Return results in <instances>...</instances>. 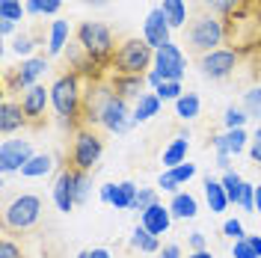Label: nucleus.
I'll return each mask as SVG.
<instances>
[{
    "label": "nucleus",
    "mask_w": 261,
    "mask_h": 258,
    "mask_svg": "<svg viewBox=\"0 0 261 258\" xmlns=\"http://www.w3.org/2000/svg\"><path fill=\"white\" fill-rule=\"evenodd\" d=\"M184 30H187V45H190V50L199 54V57L217 50V45L223 42V24L211 12H205V9H199V12H193V15L187 18Z\"/></svg>",
    "instance_id": "f257e3e1"
},
{
    "label": "nucleus",
    "mask_w": 261,
    "mask_h": 258,
    "mask_svg": "<svg viewBox=\"0 0 261 258\" xmlns=\"http://www.w3.org/2000/svg\"><path fill=\"white\" fill-rule=\"evenodd\" d=\"M151 63H154V50L146 39H128L113 54V65L119 74H143Z\"/></svg>",
    "instance_id": "f03ea898"
},
{
    "label": "nucleus",
    "mask_w": 261,
    "mask_h": 258,
    "mask_svg": "<svg viewBox=\"0 0 261 258\" xmlns=\"http://www.w3.org/2000/svg\"><path fill=\"white\" fill-rule=\"evenodd\" d=\"M77 42H81L83 50L95 63L107 60L113 54V33L107 30L104 24H98V21H83L81 27H77Z\"/></svg>",
    "instance_id": "7ed1b4c3"
},
{
    "label": "nucleus",
    "mask_w": 261,
    "mask_h": 258,
    "mask_svg": "<svg viewBox=\"0 0 261 258\" xmlns=\"http://www.w3.org/2000/svg\"><path fill=\"white\" fill-rule=\"evenodd\" d=\"M50 104L54 110L63 116V122H71L77 110H81V92H77V78L74 74H63L50 86Z\"/></svg>",
    "instance_id": "20e7f679"
},
{
    "label": "nucleus",
    "mask_w": 261,
    "mask_h": 258,
    "mask_svg": "<svg viewBox=\"0 0 261 258\" xmlns=\"http://www.w3.org/2000/svg\"><path fill=\"white\" fill-rule=\"evenodd\" d=\"M39 214H42V199L39 196H18L12 199L6 211H3V223L6 228H30L36 220H39Z\"/></svg>",
    "instance_id": "39448f33"
},
{
    "label": "nucleus",
    "mask_w": 261,
    "mask_h": 258,
    "mask_svg": "<svg viewBox=\"0 0 261 258\" xmlns=\"http://www.w3.org/2000/svg\"><path fill=\"white\" fill-rule=\"evenodd\" d=\"M101 125L110 131V134H128V131L137 125V119H134V110L128 107V101L113 95L110 101H107V107H104Z\"/></svg>",
    "instance_id": "423d86ee"
},
{
    "label": "nucleus",
    "mask_w": 261,
    "mask_h": 258,
    "mask_svg": "<svg viewBox=\"0 0 261 258\" xmlns=\"http://www.w3.org/2000/svg\"><path fill=\"white\" fill-rule=\"evenodd\" d=\"M234 65H238V54H234V50H226V48H217V50H211V54H205V57H199L202 74L211 78V81L228 78V74L234 71Z\"/></svg>",
    "instance_id": "0eeeda50"
},
{
    "label": "nucleus",
    "mask_w": 261,
    "mask_h": 258,
    "mask_svg": "<svg viewBox=\"0 0 261 258\" xmlns=\"http://www.w3.org/2000/svg\"><path fill=\"white\" fill-rule=\"evenodd\" d=\"M184 54L178 45H163L161 50H154V71L161 74L163 81H181L184 78Z\"/></svg>",
    "instance_id": "6e6552de"
},
{
    "label": "nucleus",
    "mask_w": 261,
    "mask_h": 258,
    "mask_svg": "<svg viewBox=\"0 0 261 258\" xmlns=\"http://www.w3.org/2000/svg\"><path fill=\"white\" fill-rule=\"evenodd\" d=\"M101 151H104V143L98 140L92 131H81L77 134V140H74V151H71V158H74V169H92L101 158Z\"/></svg>",
    "instance_id": "1a4fd4ad"
},
{
    "label": "nucleus",
    "mask_w": 261,
    "mask_h": 258,
    "mask_svg": "<svg viewBox=\"0 0 261 258\" xmlns=\"http://www.w3.org/2000/svg\"><path fill=\"white\" fill-rule=\"evenodd\" d=\"M33 158V148L27 140H6L0 145V169L3 172H21Z\"/></svg>",
    "instance_id": "9d476101"
},
{
    "label": "nucleus",
    "mask_w": 261,
    "mask_h": 258,
    "mask_svg": "<svg viewBox=\"0 0 261 258\" xmlns=\"http://www.w3.org/2000/svg\"><path fill=\"white\" fill-rule=\"evenodd\" d=\"M169 21H166V15H163V9L158 6V9H151L146 18V27H143V39H146L148 45L154 50H161L163 45H169Z\"/></svg>",
    "instance_id": "9b49d317"
},
{
    "label": "nucleus",
    "mask_w": 261,
    "mask_h": 258,
    "mask_svg": "<svg viewBox=\"0 0 261 258\" xmlns=\"http://www.w3.org/2000/svg\"><path fill=\"white\" fill-rule=\"evenodd\" d=\"M113 95H116L113 86H98V83H89V89H86V104H83L86 122H98V125H101L104 107H107V101H110Z\"/></svg>",
    "instance_id": "f8f14e48"
},
{
    "label": "nucleus",
    "mask_w": 261,
    "mask_h": 258,
    "mask_svg": "<svg viewBox=\"0 0 261 258\" xmlns=\"http://www.w3.org/2000/svg\"><path fill=\"white\" fill-rule=\"evenodd\" d=\"M74 172L77 169H63L60 178H57V184H54V202H57V208L63 211V214H68L77 205L74 202Z\"/></svg>",
    "instance_id": "ddd939ff"
},
{
    "label": "nucleus",
    "mask_w": 261,
    "mask_h": 258,
    "mask_svg": "<svg viewBox=\"0 0 261 258\" xmlns=\"http://www.w3.org/2000/svg\"><path fill=\"white\" fill-rule=\"evenodd\" d=\"M50 98V89L45 86H30V89H24V95H21V107H24V113L27 119H39V116H45V104H48Z\"/></svg>",
    "instance_id": "4468645a"
},
{
    "label": "nucleus",
    "mask_w": 261,
    "mask_h": 258,
    "mask_svg": "<svg viewBox=\"0 0 261 258\" xmlns=\"http://www.w3.org/2000/svg\"><path fill=\"white\" fill-rule=\"evenodd\" d=\"M169 220H172V211L163 208L161 202H154V205H151V208H148L146 214L140 217V223H143V226H146L148 231L154 235V238H161L163 231L169 228Z\"/></svg>",
    "instance_id": "2eb2a0df"
},
{
    "label": "nucleus",
    "mask_w": 261,
    "mask_h": 258,
    "mask_svg": "<svg viewBox=\"0 0 261 258\" xmlns=\"http://www.w3.org/2000/svg\"><path fill=\"white\" fill-rule=\"evenodd\" d=\"M24 122H27L24 107L15 104V101H3V107H0V131L3 134H12V131L24 128Z\"/></svg>",
    "instance_id": "dca6fc26"
},
{
    "label": "nucleus",
    "mask_w": 261,
    "mask_h": 258,
    "mask_svg": "<svg viewBox=\"0 0 261 258\" xmlns=\"http://www.w3.org/2000/svg\"><path fill=\"white\" fill-rule=\"evenodd\" d=\"M45 68H48L45 57H33V60H27V63H21V68L15 71V86H21V89L36 86V78H39Z\"/></svg>",
    "instance_id": "f3484780"
},
{
    "label": "nucleus",
    "mask_w": 261,
    "mask_h": 258,
    "mask_svg": "<svg viewBox=\"0 0 261 258\" xmlns=\"http://www.w3.org/2000/svg\"><path fill=\"white\" fill-rule=\"evenodd\" d=\"M143 83H146V78L143 74H116L113 81V92L119 98H140L143 95Z\"/></svg>",
    "instance_id": "a211bd4d"
},
{
    "label": "nucleus",
    "mask_w": 261,
    "mask_h": 258,
    "mask_svg": "<svg viewBox=\"0 0 261 258\" xmlns=\"http://www.w3.org/2000/svg\"><path fill=\"white\" fill-rule=\"evenodd\" d=\"M246 145V131L244 128H234V131H226L220 137H214V148L217 151H228V154H241Z\"/></svg>",
    "instance_id": "6ab92c4d"
},
{
    "label": "nucleus",
    "mask_w": 261,
    "mask_h": 258,
    "mask_svg": "<svg viewBox=\"0 0 261 258\" xmlns=\"http://www.w3.org/2000/svg\"><path fill=\"white\" fill-rule=\"evenodd\" d=\"M205 196H208V205H211L214 214H223L228 205V193L223 187V181H214V178H205Z\"/></svg>",
    "instance_id": "aec40b11"
},
{
    "label": "nucleus",
    "mask_w": 261,
    "mask_h": 258,
    "mask_svg": "<svg viewBox=\"0 0 261 258\" xmlns=\"http://www.w3.org/2000/svg\"><path fill=\"white\" fill-rule=\"evenodd\" d=\"M187 134H181L178 140H172V145L163 151V166L166 169H175V166H181V163H187Z\"/></svg>",
    "instance_id": "412c9836"
},
{
    "label": "nucleus",
    "mask_w": 261,
    "mask_h": 258,
    "mask_svg": "<svg viewBox=\"0 0 261 258\" xmlns=\"http://www.w3.org/2000/svg\"><path fill=\"white\" fill-rule=\"evenodd\" d=\"M158 110H161V98H158V92H143V95L137 98L134 119H137V122H148L151 116H158Z\"/></svg>",
    "instance_id": "4be33fe9"
},
{
    "label": "nucleus",
    "mask_w": 261,
    "mask_h": 258,
    "mask_svg": "<svg viewBox=\"0 0 261 258\" xmlns=\"http://www.w3.org/2000/svg\"><path fill=\"white\" fill-rule=\"evenodd\" d=\"M169 211H172V217H178V220H193L196 214H199V208H196V199L190 193H175V199H172Z\"/></svg>",
    "instance_id": "5701e85b"
},
{
    "label": "nucleus",
    "mask_w": 261,
    "mask_h": 258,
    "mask_svg": "<svg viewBox=\"0 0 261 258\" xmlns=\"http://www.w3.org/2000/svg\"><path fill=\"white\" fill-rule=\"evenodd\" d=\"M161 9H163V15H166L172 30L187 24V6H184V0H163Z\"/></svg>",
    "instance_id": "b1692460"
},
{
    "label": "nucleus",
    "mask_w": 261,
    "mask_h": 258,
    "mask_svg": "<svg viewBox=\"0 0 261 258\" xmlns=\"http://www.w3.org/2000/svg\"><path fill=\"white\" fill-rule=\"evenodd\" d=\"M137 193H140V190H137V184H134V181H122V184H116V187H113V202H110V205L119 208V211H125V208L134 205Z\"/></svg>",
    "instance_id": "393cba45"
},
{
    "label": "nucleus",
    "mask_w": 261,
    "mask_h": 258,
    "mask_svg": "<svg viewBox=\"0 0 261 258\" xmlns=\"http://www.w3.org/2000/svg\"><path fill=\"white\" fill-rule=\"evenodd\" d=\"M130 246H134V249H140V252H158V249H161L158 238H154L143 223L134 228V235H130Z\"/></svg>",
    "instance_id": "a878e982"
},
{
    "label": "nucleus",
    "mask_w": 261,
    "mask_h": 258,
    "mask_svg": "<svg viewBox=\"0 0 261 258\" xmlns=\"http://www.w3.org/2000/svg\"><path fill=\"white\" fill-rule=\"evenodd\" d=\"M50 166H54V158H50V154H33L30 163L21 169V175H27V178L45 175V172H50Z\"/></svg>",
    "instance_id": "bb28decb"
},
{
    "label": "nucleus",
    "mask_w": 261,
    "mask_h": 258,
    "mask_svg": "<svg viewBox=\"0 0 261 258\" xmlns=\"http://www.w3.org/2000/svg\"><path fill=\"white\" fill-rule=\"evenodd\" d=\"M65 39H68V21H54L48 50H50V54H60V50L65 48Z\"/></svg>",
    "instance_id": "cd10ccee"
},
{
    "label": "nucleus",
    "mask_w": 261,
    "mask_h": 258,
    "mask_svg": "<svg viewBox=\"0 0 261 258\" xmlns=\"http://www.w3.org/2000/svg\"><path fill=\"white\" fill-rule=\"evenodd\" d=\"M223 187H226V193H228V202L241 205V193H244V178L238 175V172H226V175H223Z\"/></svg>",
    "instance_id": "c85d7f7f"
},
{
    "label": "nucleus",
    "mask_w": 261,
    "mask_h": 258,
    "mask_svg": "<svg viewBox=\"0 0 261 258\" xmlns=\"http://www.w3.org/2000/svg\"><path fill=\"white\" fill-rule=\"evenodd\" d=\"M175 107H178L181 119H196V116H199V95H196V92H187V95H181L178 101H175Z\"/></svg>",
    "instance_id": "c756f323"
},
{
    "label": "nucleus",
    "mask_w": 261,
    "mask_h": 258,
    "mask_svg": "<svg viewBox=\"0 0 261 258\" xmlns=\"http://www.w3.org/2000/svg\"><path fill=\"white\" fill-rule=\"evenodd\" d=\"M27 12V6H21V0H0V18L3 21H21Z\"/></svg>",
    "instance_id": "7c9ffc66"
},
{
    "label": "nucleus",
    "mask_w": 261,
    "mask_h": 258,
    "mask_svg": "<svg viewBox=\"0 0 261 258\" xmlns=\"http://www.w3.org/2000/svg\"><path fill=\"white\" fill-rule=\"evenodd\" d=\"M154 202H158V196H154V190H151V187H143V190L137 193V199H134V205H130V211H137V214L143 217V214H146V211L151 208Z\"/></svg>",
    "instance_id": "2f4dec72"
},
{
    "label": "nucleus",
    "mask_w": 261,
    "mask_h": 258,
    "mask_svg": "<svg viewBox=\"0 0 261 258\" xmlns=\"http://www.w3.org/2000/svg\"><path fill=\"white\" fill-rule=\"evenodd\" d=\"M244 110L246 116H261V86H252L244 92Z\"/></svg>",
    "instance_id": "473e14b6"
},
{
    "label": "nucleus",
    "mask_w": 261,
    "mask_h": 258,
    "mask_svg": "<svg viewBox=\"0 0 261 258\" xmlns=\"http://www.w3.org/2000/svg\"><path fill=\"white\" fill-rule=\"evenodd\" d=\"M154 92H158L161 101H178V98L184 95V92H181V81H163Z\"/></svg>",
    "instance_id": "72a5a7b5"
},
{
    "label": "nucleus",
    "mask_w": 261,
    "mask_h": 258,
    "mask_svg": "<svg viewBox=\"0 0 261 258\" xmlns=\"http://www.w3.org/2000/svg\"><path fill=\"white\" fill-rule=\"evenodd\" d=\"M86 196H89V175H86L83 169H77V172H74V202L83 205Z\"/></svg>",
    "instance_id": "f704fd0d"
},
{
    "label": "nucleus",
    "mask_w": 261,
    "mask_h": 258,
    "mask_svg": "<svg viewBox=\"0 0 261 258\" xmlns=\"http://www.w3.org/2000/svg\"><path fill=\"white\" fill-rule=\"evenodd\" d=\"M205 6L208 12H217V15H231L241 6V0H205Z\"/></svg>",
    "instance_id": "c9c22d12"
},
{
    "label": "nucleus",
    "mask_w": 261,
    "mask_h": 258,
    "mask_svg": "<svg viewBox=\"0 0 261 258\" xmlns=\"http://www.w3.org/2000/svg\"><path fill=\"white\" fill-rule=\"evenodd\" d=\"M223 119H226V128L234 131V128H244V122L249 119V116H246V110H241V107H234V104H231Z\"/></svg>",
    "instance_id": "e433bc0d"
},
{
    "label": "nucleus",
    "mask_w": 261,
    "mask_h": 258,
    "mask_svg": "<svg viewBox=\"0 0 261 258\" xmlns=\"http://www.w3.org/2000/svg\"><path fill=\"white\" fill-rule=\"evenodd\" d=\"M33 48H36V36H30V33H18L15 42H12V50L21 54V57H27Z\"/></svg>",
    "instance_id": "4c0bfd02"
},
{
    "label": "nucleus",
    "mask_w": 261,
    "mask_h": 258,
    "mask_svg": "<svg viewBox=\"0 0 261 258\" xmlns=\"http://www.w3.org/2000/svg\"><path fill=\"white\" fill-rule=\"evenodd\" d=\"M223 231H226V238H231V241H244V226H241V220H226V226H223Z\"/></svg>",
    "instance_id": "58836bf2"
},
{
    "label": "nucleus",
    "mask_w": 261,
    "mask_h": 258,
    "mask_svg": "<svg viewBox=\"0 0 261 258\" xmlns=\"http://www.w3.org/2000/svg\"><path fill=\"white\" fill-rule=\"evenodd\" d=\"M169 172L175 175V181H178V184H184V181H190V178L196 175V166H193V163H181V166L169 169Z\"/></svg>",
    "instance_id": "ea45409f"
},
{
    "label": "nucleus",
    "mask_w": 261,
    "mask_h": 258,
    "mask_svg": "<svg viewBox=\"0 0 261 258\" xmlns=\"http://www.w3.org/2000/svg\"><path fill=\"white\" fill-rule=\"evenodd\" d=\"M241 208L255 211V184H246V181H244V193H241Z\"/></svg>",
    "instance_id": "a19ab883"
},
{
    "label": "nucleus",
    "mask_w": 261,
    "mask_h": 258,
    "mask_svg": "<svg viewBox=\"0 0 261 258\" xmlns=\"http://www.w3.org/2000/svg\"><path fill=\"white\" fill-rule=\"evenodd\" d=\"M234 258H258L255 255V249L249 246V241H234Z\"/></svg>",
    "instance_id": "79ce46f5"
},
{
    "label": "nucleus",
    "mask_w": 261,
    "mask_h": 258,
    "mask_svg": "<svg viewBox=\"0 0 261 258\" xmlns=\"http://www.w3.org/2000/svg\"><path fill=\"white\" fill-rule=\"evenodd\" d=\"M158 184H161L163 190H169V193H178V181H175V175H172L169 169H166V172H161Z\"/></svg>",
    "instance_id": "37998d69"
},
{
    "label": "nucleus",
    "mask_w": 261,
    "mask_h": 258,
    "mask_svg": "<svg viewBox=\"0 0 261 258\" xmlns=\"http://www.w3.org/2000/svg\"><path fill=\"white\" fill-rule=\"evenodd\" d=\"M0 258H24V255H21V249L12 241H3L0 243Z\"/></svg>",
    "instance_id": "c03bdc74"
},
{
    "label": "nucleus",
    "mask_w": 261,
    "mask_h": 258,
    "mask_svg": "<svg viewBox=\"0 0 261 258\" xmlns=\"http://www.w3.org/2000/svg\"><path fill=\"white\" fill-rule=\"evenodd\" d=\"M249 154H252V161L261 166V128L255 131V137H252V148H249Z\"/></svg>",
    "instance_id": "a18cd8bd"
},
{
    "label": "nucleus",
    "mask_w": 261,
    "mask_h": 258,
    "mask_svg": "<svg viewBox=\"0 0 261 258\" xmlns=\"http://www.w3.org/2000/svg\"><path fill=\"white\" fill-rule=\"evenodd\" d=\"M39 3H42V12L45 15H57L60 6H63V0H39Z\"/></svg>",
    "instance_id": "49530a36"
},
{
    "label": "nucleus",
    "mask_w": 261,
    "mask_h": 258,
    "mask_svg": "<svg viewBox=\"0 0 261 258\" xmlns=\"http://www.w3.org/2000/svg\"><path fill=\"white\" fill-rule=\"evenodd\" d=\"M190 246H193V252H202L205 249V235L202 231H193L190 235Z\"/></svg>",
    "instance_id": "de8ad7c7"
},
{
    "label": "nucleus",
    "mask_w": 261,
    "mask_h": 258,
    "mask_svg": "<svg viewBox=\"0 0 261 258\" xmlns=\"http://www.w3.org/2000/svg\"><path fill=\"white\" fill-rule=\"evenodd\" d=\"M161 258H181V249L175 246V243H169V246H163Z\"/></svg>",
    "instance_id": "09e8293b"
},
{
    "label": "nucleus",
    "mask_w": 261,
    "mask_h": 258,
    "mask_svg": "<svg viewBox=\"0 0 261 258\" xmlns=\"http://www.w3.org/2000/svg\"><path fill=\"white\" fill-rule=\"evenodd\" d=\"M113 187L116 184H104L101 187V202H113Z\"/></svg>",
    "instance_id": "8fccbe9b"
},
{
    "label": "nucleus",
    "mask_w": 261,
    "mask_h": 258,
    "mask_svg": "<svg viewBox=\"0 0 261 258\" xmlns=\"http://www.w3.org/2000/svg\"><path fill=\"white\" fill-rule=\"evenodd\" d=\"M246 241H249V246H252V249H255V255L261 258V238H258V235H249V238H246Z\"/></svg>",
    "instance_id": "3c124183"
},
{
    "label": "nucleus",
    "mask_w": 261,
    "mask_h": 258,
    "mask_svg": "<svg viewBox=\"0 0 261 258\" xmlns=\"http://www.w3.org/2000/svg\"><path fill=\"white\" fill-rule=\"evenodd\" d=\"M228 151H217V166H223V169H228Z\"/></svg>",
    "instance_id": "603ef678"
},
{
    "label": "nucleus",
    "mask_w": 261,
    "mask_h": 258,
    "mask_svg": "<svg viewBox=\"0 0 261 258\" xmlns=\"http://www.w3.org/2000/svg\"><path fill=\"white\" fill-rule=\"evenodd\" d=\"M27 12H30V15H39V12H42V3H39V0H27Z\"/></svg>",
    "instance_id": "864d4df0"
},
{
    "label": "nucleus",
    "mask_w": 261,
    "mask_h": 258,
    "mask_svg": "<svg viewBox=\"0 0 261 258\" xmlns=\"http://www.w3.org/2000/svg\"><path fill=\"white\" fill-rule=\"evenodd\" d=\"M12 30H15V21H0V33L3 36H9Z\"/></svg>",
    "instance_id": "5fc2aeb1"
},
{
    "label": "nucleus",
    "mask_w": 261,
    "mask_h": 258,
    "mask_svg": "<svg viewBox=\"0 0 261 258\" xmlns=\"http://www.w3.org/2000/svg\"><path fill=\"white\" fill-rule=\"evenodd\" d=\"M89 255L92 258H110V252H107V249H89Z\"/></svg>",
    "instance_id": "6e6d98bb"
},
{
    "label": "nucleus",
    "mask_w": 261,
    "mask_h": 258,
    "mask_svg": "<svg viewBox=\"0 0 261 258\" xmlns=\"http://www.w3.org/2000/svg\"><path fill=\"white\" fill-rule=\"evenodd\" d=\"M255 211L261 214V184H255Z\"/></svg>",
    "instance_id": "4d7b16f0"
},
{
    "label": "nucleus",
    "mask_w": 261,
    "mask_h": 258,
    "mask_svg": "<svg viewBox=\"0 0 261 258\" xmlns=\"http://www.w3.org/2000/svg\"><path fill=\"white\" fill-rule=\"evenodd\" d=\"M110 0H86V6H107Z\"/></svg>",
    "instance_id": "13d9d810"
},
{
    "label": "nucleus",
    "mask_w": 261,
    "mask_h": 258,
    "mask_svg": "<svg viewBox=\"0 0 261 258\" xmlns=\"http://www.w3.org/2000/svg\"><path fill=\"white\" fill-rule=\"evenodd\" d=\"M190 258H214V255H211V252H208V249H202V252H193V255H190Z\"/></svg>",
    "instance_id": "bf43d9fd"
},
{
    "label": "nucleus",
    "mask_w": 261,
    "mask_h": 258,
    "mask_svg": "<svg viewBox=\"0 0 261 258\" xmlns=\"http://www.w3.org/2000/svg\"><path fill=\"white\" fill-rule=\"evenodd\" d=\"M77 258H92V255H89V249H83V252H81Z\"/></svg>",
    "instance_id": "052dcab7"
}]
</instances>
